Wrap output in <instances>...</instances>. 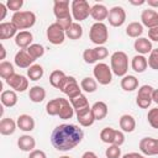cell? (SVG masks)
<instances>
[{
  "label": "cell",
  "mask_w": 158,
  "mask_h": 158,
  "mask_svg": "<svg viewBox=\"0 0 158 158\" xmlns=\"http://www.w3.org/2000/svg\"><path fill=\"white\" fill-rule=\"evenodd\" d=\"M80 88L81 90H84L85 93H94L98 89V81L94 78L90 77H85L83 78V80L80 81Z\"/></svg>",
  "instance_id": "35"
},
{
  "label": "cell",
  "mask_w": 158,
  "mask_h": 158,
  "mask_svg": "<svg viewBox=\"0 0 158 158\" xmlns=\"http://www.w3.org/2000/svg\"><path fill=\"white\" fill-rule=\"evenodd\" d=\"M152 100L158 105V89H154L153 90V94H152Z\"/></svg>",
  "instance_id": "51"
},
{
  "label": "cell",
  "mask_w": 158,
  "mask_h": 158,
  "mask_svg": "<svg viewBox=\"0 0 158 158\" xmlns=\"http://www.w3.org/2000/svg\"><path fill=\"white\" fill-rule=\"evenodd\" d=\"M94 49H95V52H96L98 60L105 59V58L109 56V51H107V48H106V47H104V46H96Z\"/></svg>",
  "instance_id": "46"
},
{
  "label": "cell",
  "mask_w": 158,
  "mask_h": 158,
  "mask_svg": "<svg viewBox=\"0 0 158 158\" xmlns=\"http://www.w3.org/2000/svg\"><path fill=\"white\" fill-rule=\"evenodd\" d=\"M22 5H23V1H22V0H7V1H6L7 9L11 10V11H14V14H15V12H19V11L21 10Z\"/></svg>",
  "instance_id": "45"
},
{
  "label": "cell",
  "mask_w": 158,
  "mask_h": 158,
  "mask_svg": "<svg viewBox=\"0 0 158 158\" xmlns=\"http://www.w3.org/2000/svg\"><path fill=\"white\" fill-rule=\"evenodd\" d=\"M69 101H70V104H72V106H73V109L75 111L89 106V101H88V99H86V96L84 94H80V95H78V96H75L73 99H69Z\"/></svg>",
  "instance_id": "36"
},
{
  "label": "cell",
  "mask_w": 158,
  "mask_h": 158,
  "mask_svg": "<svg viewBox=\"0 0 158 158\" xmlns=\"http://www.w3.org/2000/svg\"><path fill=\"white\" fill-rule=\"evenodd\" d=\"M27 53L36 60V59H38V58H41L43 54H44V47L42 46V44H40V43H32L27 49Z\"/></svg>",
  "instance_id": "39"
},
{
  "label": "cell",
  "mask_w": 158,
  "mask_h": 158,
  "mask_svg": "<svg viewBox=\"0 0 158 158\" xmlns=\"http://www.w3.org/2000/svg\"><path fill=\"white\" fill-rule=\"evenodd\" d=\"M53 14L57 20H64L73 17L69 10V1L68 0H56L53 4Z\"/></svg>",
  "instance_id": "13"
},
{
  "label": "cell",
  "mask_w": 158,
  "mask_h": 158,
  "mask_svg": "<svg viewBox=\"0 0 158 158\" xmlns=\"http://www.w3.org/2000/svg\"><path fill=\"white\" fill-rule=\"evenodd\" d=\"M83 59L85 63L88 64H93V63H96L98 62V57H96V52L94 48H86L84 52H83Z\"/></svg>",
  "instance_id": "41"
},
{
  "label": "cell",
  "mask_w": 158,
  "mask_h": 158,
  "mask_svg": "<svg viewBox=\"0 0 158 158\" xmlns=\"http://www.w3.org/2000/svg\"><path fill=\"white\" fill-rule=\"evenodd\" d=\"M148 67V60L142 54H137L132 58L131 60V68L136 72V73H143Z\"/></svg>",
  "instance_id": "26"
},
{
  "label": "cell",
  "mask_w": 158,
  "mask_h": 158,
  "mask_svg": "<svg viewBox=\"0 0 158 158\" xmlns=\"http://www.w3.org/2000/svg\"><path fill=\"white\" fill-rule=\"evenodd\" d=\"M60 105H62V98H56V99L49 100L46 105L47 114L49 116H58L59 110H60Z\"/></svg>",
  "instance_id": "33"
},
{
  "label": "cell",
  "mask_w": 158,
  "mask_h": 158,
  "mask_svg": "<svg viewBox=\"0 0 158 158\" xmlns=\"http://www.w3.org/2000/svg\"><path fill=\"white\" fill-rule=\"evenodd\" d=\"M143 33V25L139 22H131L126 27V35L131 38H139Z\"/></svg>",
  "instance_id": "32"
},
{
  "label": "cell",
  "mask_w": 158,
  "mask_h": 158,
  "mask_svg": "<svg viewBox=\"0 0 158 158\" xmlns=\"http://www.w3.org/2000/svg\"><path fill=\"white\" fill-rule=\"evenodd\" d=\"M1 104L5 107H14L17 104V94L14 90H4L0 96Z\"/></svg>",
  "instance_id": "25"
},
{
  "label": "cell",
  "mask_w": 158,
  "mask_h": 158,
  "mask_svg": "<svg viewBox=\"0 0 158 158\" xmlns=\"http://www.w3.org/2000/svg\"><path fill=\"white\" fill-rule=\"evenodd\" d=\"M133 48H135V51H136L138 54H142V56L151 53L152 49H153V48H152V42H151L148 38H146V37H139V38H137V40L135 41V43H133Z\"/></svg>",
  "instance_id": "20"
},
{
  "label": "cell",
  "mask_w": 158,
  "mask_h": 158,
  "mask_svg": "<svg viewBox=\"0 0 158 158\" xmlns=\"http://www.w3.org/2000/svg\"><path fill=\"white\" fill-rule=\"evenodd\" d=\"M11 22L17 30H27L36 23V15L32 11H19L12 15Z\"/></svg>",
  "instance_id": "3"
},
{
  "label": "cell",
  "mask_w": 158,
  "mask_h": 158,
  "mask_svg": "<svg viewBox=\"0 0 158 158\" xmlns=\"http://www.w3.org/2000/svg\"><path fill=\"white\" fill-rule=\"evenodd\" d=\"M46 35H47V40L52 44H56V46L62 44L64 42V38H65V31L57 22H53L47 27Z\"/></svg>",
  "instance_id": "9"
},
{
  "label": "cell",
  "mask_w": 158,
  "mask_h": 158,
  "mask_svg": "<svg viewBox=\"0 0 158 158\" xmlns=\"http://www.w3.org/2000/svg\"><path fill=\"white\" fill-rule=\"evenodd\" d=\"M90 16L96 21V22H102L109 17V10L105 5L102 4H95L91 6Z\"/></svg>",
  "instance_id": "19"
},
{
  "label": "cell",
  "mask_w": 158,
  "mask_h": 158,
  "mask_svg": "<svg viewBox=\"0 0 158 158\" xmlns=\"http://www.w3.org/2000/svg\"><path fill=\"white\" fill-rule=\"evenodd\" d=\"M64 78H65L64 72H62V70H59V69L53 70V72L51 73V75H49V84H51L53 88H57V89H58L59 84L62 83V80H63Z\"/></svg>",
  "instance_id": "40"
},
{
  "label": "cell",
  "mask_w": 158,
  "mask_h": 158,
  "mask_svg": "<svg viewBox=\"0 0 158 158\" xmlns=\"http://www.w3.org/2000/svg\"><path fill=\"white\" fill-rule=\"evenodd\" d=\"M33 41V35L30 31H20L15 36V43L21 49H27Z\"/></svg>",
  "instance_id": "18"
},
{
  "label": "cell",
  "mask_w": 158,
  "mask_h": 158,
  "mask_svg": "<svg viewBox=\"0 0 158 158\" xmlns=\"http://www.w3.org/2000/svg\"><path fill=\"white\" fill-rule=\"evenodd\" d=\"M147 4H148V6H151V7H158V0H148V1H146Z\"/></svg>",
  "instance_id": "52"
},
{
  "label": "cell",
  "mask_w": 158,
  "mask_h": 158,
  "mask_svg": "<svg viewBox=\"0 0 158 158\" xmlns=\"http://www.w3.org/2000/svg\"><path fill=\"white\" fill-rule=\"evenodd\" d=\"M148 38H149L151 41L158 42V26L148 30Z\"/></svg>",
  "instance_id": "47"
},
{
  "label": "cell",
  "mask_w": 158,
  "mask_h": 158,
  "mask_svg": "<svg viewBox=\"0 0 158 158\" xmlns=\"http://www.w3.org/2000/svg\"><path fill=\"white\" fill-rule=\"evenodd\" d=\"M0 20H4L5 19V16H6V14H7V6H6V4H4V2H0Z\"/></svg>",
  "instance_id": "49"
},
{
  "label": "cell",
  "mask_w": 158,
  "mask_h": 158,
  "mask_svg": "<svg viewBox=\"0 0 158 158\" xmlns=\"http://www.w3.org/2000/svg\"><path fill=\"white\" fill-rule=\"evenodd\" d=\"M16 127H17V123L12 118H10V117H4L0 121V133L2 136L12 135L16 131Z\"/></svg>",
  "instance_id": "24"
},
{
  "label": "cell",
  "mask_w": 158,
  "mask_h": 158,
  "mask_svg": "<svg viewBox=\"0 0 158 158\" xmlns=\"http://www.w3.org/2000/svg\"><path fill=\"white\" fill-rule=\"evenodd\" d=\"M59 158H70L69 156H62V157H59Z\"/></svg>",
  "instance_id": "57"
},
{
  "label": "cell",
  "mask_w": 158,
  "mask_h": 158,
  "mask_svg": "<svg viewBox=\"0 0 158 158\" xmlns=\"http://www.w3.org/2000/svg\"><path fill=\"white\" fill-rule=\"evenodd\" d=\"M139 151L146 156H158V139L143 137L139 141Z\"/></svg>",
  "instance_id": "12"
},
{
  "label": "cell",
  "mask_w": 158,
  "mask_h": 158,
  "mask_svg": "<svg viewBox=\"0 0 158 158\" xmlns=\"http://www.w3.org/2000/svg\"><path fill=\"white\" fill-rule=\"evenodd\" d=\"M130 2H131L132 5H143V4H146L144 0H141V1H132V0H131Z\"/></svg>",
  "instance_id": "55"
},
{
  "label": "cell",
  "mask_w": 158,
  "mask_h": 158,
  "mask_svg": "<svg viewBox=\"0 0 158 158\" xmlns=\"http://www.w3.org/2000/svg\"><path fill=\"white\" fill-rule=\"evenodd\" d=\"M81 158H99V157H98L93 151H86V152L83 153Z\"/></svg>",
  "instance_id": "50"
},
{
  "label": "cell",
  "mask_w": 158,
  "mask_h": 158,
  "mask_svg": "<svg viewBox=\"0 0 158 158\" xmlns=\"http://www.w3.org/2000/svg\"><path fill=\"white\" fill-rule=\"evenodd\" d=\"M14 62H15V64H16L19 68H27V69H28L31 65H33L32 63L35 62V59L27 53L26 49H20V51L15 54Z\"/></svg>",
  "instance_id": "17"
},
{
  "label": "cell",
  "mask_w": 158,
  "mask_h": 158,
  "mask_svg": "<svg viewBox=\"0 0 158 158\" xmlns=\"http://www.w3.org/2000/svg\"><path fill=\"white\" fill-rule=\"evenodd\" d=\"M109 23L114 27H120L126 21V11L121 6H114L109 10Z\"/></svg>",
  "instance_id": "11"
},
{
  "label": "cell",
  "mask_w": 158,
  "mask_h": 158,
  "mask_svg": "<svg viewBox=\"0 0 158 158\" xmlns=\"http://www.w3.org/2000/svg\"><path fill=\"white\" fill-rule=\"evenodd\" d=\"M17 146L23 152H32L36 147V141L30 135H22L17 139Z\"/></svg>",
  "instance_id": "22"
},
{
  "label": "cell",
  "mask_w": 158,
  "mask_h": 158,
  "mask_svg": "<svg viewBox=\"0 0 158 158\" xmlns=\"http://www.w3.org/2000/svg\"><path fill=\"white\" fill-rule=\"evenodd\" d=\"M83 138L84 132L79 126L73 123H62L53 130L51 135V143L57 151L67 152L75 148Z\"/></svg>",
  "instance_id": "1"
},
{
  "label": "cell",
  "mask_w": 158,
  "mask_h": 158,
  "mask_svg": "<svg viewBox=\"0 0 158 158\" xmlns=\"http://www.w3.org/2000/svg\"><path fill=\"white\" fill-rule=\"evenodd\" d=\"M28 98H30V100L32 102H36V104L42 102L44 100V98H46V90L40 85H35V86H32L30 89Z\"/></svg>",
  "instance_id": "30"
},
{
  "label": "cell",
  "mask_w": 158,
  "mask_h": 158,
  "mask_svg": "<svg viewBox=\"0 0 158 158\" xmlns=\"http://www.w3.org/2000/svg\"><path fill=\"white\" fill-rule=\"evenodd\" d=\"M27 77L30 80H40L43 77V68L40 64H33L27 69Z\"/></svg>",
  "instance_id": "38"
},
{
  "label": "cell",
  "mask_w": 158,
  "mask_h": 158,
  "mask_svg": "<svg viewBox=\"0 0 158 158\" xmlns=\"http://www.w3.org/2000/svg\"><path fill=\"white\" fill-rule=\"evenodd\" d=\"M6 84L14 90V91H25L27 88H28V79L25 77V75H21V74H14L12 77H10L9 79L5 80Z\"/></svg>",
  "instance_id": "14"
},
{
  "label": "cell",
  "mask_w": 158,
  "mask_h": 158,
  "mask_svg": "<svg viewBox=\"0 0 158 158\" xmlns=\"http://www.w3.org/2000/svg\"><path fill=\"white\" fill-rule=\"evenodd\" d=\"M93 74H94V79L101 85H107L112 80V70L106 63L95 64L93 69Z\"/></svg>",
  "instance_id": "8"
},
{
  "label": "cell",
  "mask_w": 158,
  "mask_h": 158,
  "mask_svg": "<svg viewBox=\"0 0 158 158\" xmlns=\"http://www.w3.org/2000/svg\"><path fill=\"white\" fill-rule=\"evenodd\" d=\"M136 158H146L144 156H142V154H138V153H136Z\"/></svg>",
  "instance_id": "56"
},
{
  "label": "cell",
  "mask_w": 158,
  "mask_h": 158,
  "mask_svg": "<svg viewBox=\"0 0 158 158\" xmlns=\"http://www.w3.org/2000/svg\"><path fill=\"white\" fill-rule=\"evenodd\" d=\"M147 60H148V67L151 69L158 70V48L152 49V52L149 53V57H148Z\"/></svg>",
  "instance_id": "44"
},
{
  "label": "cell",
  "mask_w": 158,
  "mask_h": 158,
  "mask_svg": "<svg viewBox=\"0 0 158 158\" xmlns=\"http://www.w3.org/2000/svg\"><path fill=\"white\" fill-rule=\"evenodd\" d=\"M15 74V69H14V65L10 63V62H6V60H2L0 63V77L2 79H9L10 77H12Z\"/></svg>",
  "instance_id": "37"
},
{
  "label": "cell",
  "mask_w": 158,
  "mask_h": 158,
  "mask_svg": "<svg viewBox=\"0 0 158 158\" xmlns=\"http://www.w3.org/2000/svg\"><path fill=\"white\" fill-rule=\"evenodd\" d=\"M0 51H1V59H5V57H6V51H5L4 44H0Z\"/></svg>",
  "instance_id": "53"
},
{
  "label": "cell",
  "mask_w": 158,
  "mask_h": 158,
  "mask_svg": "<svg viewBox=\"0 0 158 158\" xmlns=\"http://www.w3.org/2000/svg\"><path fill=\"white\" fill-rule=\"evenodd\" d=\"M91 111H93V114H94L95 120L100 121V120H104V118L107 116L109 109H107V105H106L104 101H96V102H94V105L91 106Z\"/></svg>",
  "instance_id": "27"
},
{
  "label": "cell",
  "mask_w": 158,
  "mask_h": 158,
  "mask_svg": "<svg viewBox=\"0 0 158 158\" xmlns=\"http://www.w3.org/2000/svg\"><path fill=\"white\" fill-rule=\"evenodd\" d=\"M106 158H121V148L116 144H110L105 151Z\"/></svg>",
  "instance_id": "43"
},
{
  "label": "cell",
  "mask_w": 158,
  "mask_h": 158,
  "mask_svg": "<svg viewBox=\"0 0 158 158\" xmlns=\"http://www.w3.org/2000/svg\"><path fill=\"white\" fill-rule=\"evenodd\" d=\"M141 21L143 26L148 27V30L157 27L158 26V12L152 9H146L141 14Z\"/></svg>",
  "instance_id": "15"
},
{
  "label": "cell",
  "mask_w": 158,
  "mask_h": 158,
  "mask_svg": "<svg viewBox=\"0 0 158 158\" xmlns=\"http://www.w3.org/2000/svg\"><path fill=\"white\" fill-rule=\"evenodd\" d=\"M58 89L62 93H64L69 99H73V98L81 94V88L79 86L77 79L74 77H70V75H65V78L59 84Z\"/></svg>",
  "instance_id": "6"
},
{
  "label": "cell",
  "mask_w": 158,
  "mask_h": 158,
  "mask_svg": "<svg viewBox=\"0 0 158 158\" xmlns=\"http://www.w3.org/2000/svg\"><path fill=\"white\" fill-rule=\"evenodd\" d=\"M77 120L83 127L91 126L94 123V121H95V117H94V114L91 111V107L88 106V107H84L81 110H78L77 111Z\"/></svg>",
  "instance_id": "16"
},
{
  "label": "cell",
  "mask_w": 158,
  "mask_h": 158,
  "mask_svg": "<svg viewBox=\"0 0 158 158\" xmlns=\"http://www.w3.org/2000/svg\"><path fill=\"white\" fill-rule=\"evenodd\" d=\"M16 35H17V28L11 21L0 23V40H9Z\"/></svg>",
  "instance_id": "23"
},
{
  "label": "cell",
  "mask_w": 158,
  "mask_h": 158,
  "mask_svg": "<svg viewBox=\"0 0 158 158\" xmlns=\"http://www.w3.org/2000/svg\"><path fill=\"white\" fill-rule=\"evenodd\" d=\"M121 158H136V153L133 152V153H126V154H123Z\"/></svg>",
  "instance_id": "54"
},
{
  "label": "cell",
  "mask_w": 158,
  "mask_h": 158,
  "mask_svg": "<svg viewBox=\"0 0 158 158\" xmlns=\"http://www.w3.org/2000/svg\"><path fill=\"white\" fill-rule=\"evenodd\" d=\"M70 11L75 22H80L89 17L91 6L86 0H73L70 4Z\"/></svg>",
  "instance_id": "5"
},
{
  "label": "cell",
  "mask_w": 158,
  "mask_h": 158,
  "mask_svg": "<svg viewBox=\"0 0 158 158\" xmlns=\"http://www.w3.org/2000/svg\"><path fill=\"white\" fill-rule=\"evenodd\" d=\"M16 123H17V127L21 131H23V132H31L35 128V120H33V117L30 116V115H26V114L20 115L17 117Z\"/></svg>",
  "instance_id": "21"
},
{
  "label": "cell",
  "mask_w": 158,
  "mask_h": 158,
  "mask_svg": "<svg viewBox=\"0 0 158 158\" xmlns=\"http://www.w3.org/2000/svg\"><path fill=\"white\" fill-rule=\"evenodd\" d=\"M110 68L117 77H125L128 70V57L122 51H116L110 58Z\"/></svg>",
  "instance_id": "2"
},
{
  "label": "cell",
  "mask_w": 158,
  "mask_h": 158,
  "mask_svg": "<svg viewBox=\"0 0 158 158\" xmlns=\"http://www.w3.org/2000/svg\"><path fill=\"white\" fill-rule=\"evenodd\" d=\"M100 139L107 144L121 146L125 142V135L121 131L115 130L112 127H105L100 132Z\"/></svg>",
  "instance_id": "7"
},
{
  "label": "cell",
  "mask_w": 158,
  "mask_h": 158,
  "mask_svg": "<svg viewBox=\"0 0 158 158\" xmlns=\"http://www.w3.org/2000/svg\"><path fill=\"white\" fill-rule=\"evenodd\" d=\"M154 88L151 85H142L138 89L137 93V98H136V104L141 107V109H147L149 107V105L152 104V94H153Z\"/></svg>",
  "instance_id": "10"
},
{
  "label": "cell",
  "mask_w": 158,
  "mask_h": 158,
  "mask_svg": "<svg viewBox=\"0 0 158 158\" xmlns=\"http://www.w3.org/2000/svg\"><path fill=\"white\" fill-rule=\"evenodd\" d=\"M89 38L90 41L96 46H102L109 40V31L107 26L104 22H95L91 25L89 31Z\"/></svg>",
  "instance_id": "4"
},
{
  "label": "cell",
  "mask_w": 158,
  "mask_h": 158,
  "mask_svg": "<svg viewBox=\"0 0 158 158\" xmlns=\"http://www.w3.org/2000/svg\"><path fill=\"white\" fill-rule=\"evenodd\" d=\"M65 36L69 40H79L83 36V27L79 25V22H73L72 26L65 31Z\"/></svg>",
  "instance_id": "34"
},
{
  "label": "cell",
  "mask_w": 158,
  "mask_h": 158,
  "mask_svg": "<svg viewBox=\"0 0 158 158\" xmlns=\"http://www.w3.org/2000/svg\"><path fill=\"white\" fill-rule=\"evenodd\" d=\"M120 128L123 131V132H133L135 128H136V120L133 118V116L131 115H122L120 117Z\"/></svg>",
  "instance_id": "28"
},
{
  "label": "cell",
  "mask_w": 158,
  "mask_h": 158,
  "mask_svg": "<svg viewBox=\"0 0 158 158\" xmlns=\"http://www.w3.org/2000/svg\"><path fill=\"white\" fill-rule=\"evenodd\" d=\"M73 115H74V109H73L70 101L62 98V105H60V110H59V114H58L59 118L68 120V118H72Z\"/></svg>",
  "instance_id": "31"
},
{
  "label": "cell",
  "mask_w": 158,
  "mask_h": 158,
  "mask_svg": "<svg viewBox=\"0 0 158 158\" xmlns=\"http://www.w3.org/2000/svg\"><path fill=\"white\" fill-rule=\"evenodd\" d=\"M121 88L125 91H133L138 88V79L135 75H125L121 79Z\"/></svg>",
  "instance_id": "29"
},
{
  "label": "cell",
  "mask_w": 158,
  "mask_h": 158,
  "mask_svg": "<svg viewBox=\"0 0 158 158\" xmlns=\"http://www.w3.org/2000/svg\"><path fill=\"white\" fill-rule=\"evenodd\" d=\"M28 158H47L46 153L41 149H33L32 152H30Z\"/></svg>",
  "instance_id": "48"
},
{
  "label": "cell",
  "mask_w": 158,
  "mask_h": 158,
  "mask_svg": "<svg viewBox=\"0 0 158 158\" xmlns=\"http://www.w3.org/2000/svg\"><path fill=\"white\" fill-rule=\"evenodd\" d=\"M147 120H148V123L153 128H158V107H153L148 111Z\"/></svg>",
  "instance_id": "42"
}]
</instances>
